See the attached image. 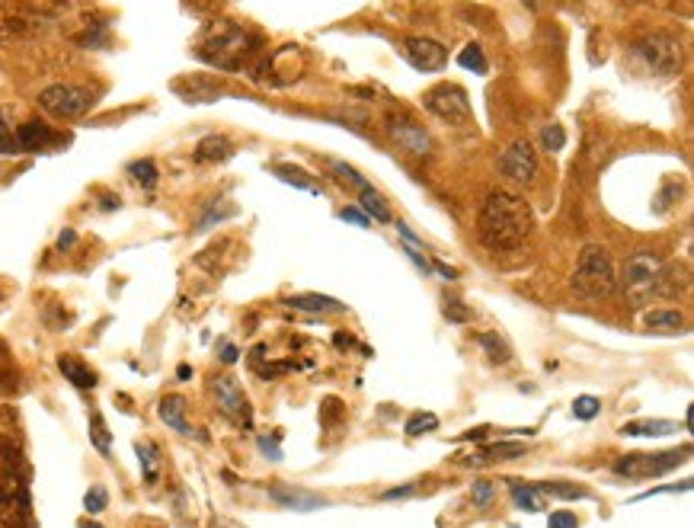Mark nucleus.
Here are the masks:
<instances>
[{
    "mask_svg": "<svg viewBox=\"0 0 694 528\" xmlns=\"http://www.w3.org/2000/svg\"><path fill=\"white\" fill-rule=\"evenodd\" d=\"M531 208L522 196L505 189H493L480 208V221H477V237L487 250L493 253H509L525 243L531 234Z\"/></svg>",
    "mask_w": 694,
    "mask_h": 528,
    "instance_id": "1",
    "label": "nucleus"
},
{
    "mask_svg": "<svg viewBox=\"0 0 694 528\" xmlns=\"http://www.w3.org/2000/svg\"><path fill=\"white\" fill-rule=\"evenodd\" d=\"M256 48H259V39L253 32H247L231 20H215L205 30L196 55L218 71H237V67H243V61L253 58Z\"/></svg>",
    "mask_w": 694,
    "mask_h": 528,
    "instance_id": "2",
    "label": "nucleus"
},
{
    "mask_svg": "<svg viewBox=\"0 0 694 528\" xmlns=\"http://www.w3.org/2000/svg\"><path fill=\"white\" fill-rule=\"evenodd\" d=\"M621 292L634 308H644L646 301L656 295H675L679 286L672 282V272L665 260L653 250H637L634 257L624 263L621 272Z\"/></svg>",
    "mask_w": 694,
    "mask_h": 528,
    "instance_id": "3",
    "label": "nucleus"
},
{
    "mask_svg": "<svg viewBox=\"0 0 694 528\" xmlns=\"http://www.w3.org/2000/svg\"><path fill=\"white\" fill-rule=\"evenodd\" d=\"M573 288H576L583 298H608L618 288L614 279V263L608 257L605 247H585L576 260V269H573Z\"/></svg>",
    "mask_w": 694,
    "mask_h": 528,
    "instance_id": "4",
    "label": "nucleus"
},
{
    "mask_svg": "<svg viewBox=\"0 0 694 528\" xmlns=\"http://www.w3.org/2000/svg\"><path fill=\"white\" fill-rule=\"evenodd\" d=\"M691 448H672V452H656V455H621L614 462V474L628 477V480H646V477H663L688 462Z\"/></svg>",
    "mask_w": 694,
    "mask_h": 528,
    "instance_id": "5",
    "label": "nucleus"
},
{
    "mask_svg": "<svg viewBox=\"0 0 694 528\" xmlns=\"http://www.w3.org/2000/svg\"><path fill=\"white\" fill-rule=\"evenodd\" d=\"M93 90L77 87V84H55L39 93V106L55 119H81L93 110Z\"/></svg>",
    "mask_w": 694,
    "mask_h": 528,
    "instance_id": "6",
    "label": "nucleus"
},
{
    "mask_svg": "<svg viewBox=\"0 0 694 528\" xmlns=\"http://www.w3.org/2000/svg\"><path fill=\"white\" fill-rule=\"evenodd\" d=\"M634 55L659 77H672L681 67V42L665 36V32H653V36L634 42Z\"/></svg>",
    "mask_w": 694,
    "mask_h": 528,
    "instance_id": "7",
    "label": "nucleus"
},
{
    "mask_svg": "<svg viewBox=\"0 0 694 528\" xmlns=\"http://www.w3.org/2000/svg\"><path fill=\"white\" fill-rule=\"evenodd\" d=\"M423 106L432 112L435 119L448 125H468L470 122V100L468 93L458 87V84H439V87H432L429 93L423 96Z\"/></svg>",
    "mask_w": 694,
    "mask_h": 528,
    "instance_id": "8",
    "label": "nucleus"
},
{
    "mask_svg": "<svg viewBox=\"0 0 694 528\" xmlns=\"http://www.w3.org/2000/svg\"><path fill=\"white\" fill-rule=\"evenodd\" d=\"M499 173L505 180H512V183L528 186L538 176V154H534V147L528 141H512L503 154H499Z\"/></svg>",
    "mask_w": 694,
    "mask_h": 528,
    "instance_id": "9",
    "label": "nucleus"
},
{
    "mask_svg": "<svg viewBox=\"0 0 694 528\" xmlns=\"http://www.w3.org/2000/svg\"><path fill=\"white\" fill-rule=\"evenodd\" d=\"M400 55L409 61V65L417 67V71H423V74L442 71V67L448 65L445 45L435 42V39H426V36H409V39H403Z\"/></svg>",
    "mask_w": 694,
    "mask_h": 528,
    "instance_id": "10",
    "label": "nucleus"
},
{
    "mask_svg": "<svg viewBox=\"0 0 694 528\" xmlns=\"http://www.w3.org/2000/svg\"><path fill=\"white\" fill-rule=\"evenodd\" d=\"M388 132H391V138L397 141V147H400V151H407V154H413V157H429L432 154L429 132H426L423 125L413 122V119L391 116L388 119Z\"/></svg>",
    "mask_w": 694,
    "mask_h": 528,
    "instance_id": "11",
    "label": "nucleus"
},
{
    "mask_svg": "<svg viewBox=\"0 0 694 528\" xmlns=\"http://www.w3.org/2000/svg\"><path fill=\"white\" fill-rule=\"evenodd\" d=\"M212 391H215V400H218L224 417H231L241 426H250V419H253L250 417V404H247V397H243L241 384H237L231 374H218L212 382Z\"/></svg>",
    "mask_w": 694,
    "mask_h": 528,
    "instance_id": "12",
    "label": "nucleus"
},
{
    "mask_svg": "<svg viewBox=\"0 0 694 528\" xmlns=\"http://www.w3.org/2000/svg\"><path fill=\"white\" fill-rule=\"evenodd\" d=\"M269 499H276L278 506L294 509V513H314V509L329 506V503L321 497V493L298 490V487H292V484H272V487H269Z\"/></svg>",
    "mask_w": 694,
    "mask_h": 528,
    "instance_id": "13",
    "label": "nucleus"
},
{
    "mask_svg": "<svg viewBox=\"0 0 694 528\" xmlns=\"http://www.w3.org/2000/svg\"><path fill=\"white\" fill-rule=\"evenodd\" d=\"M16 145H20V154L22 151L39 154V151H48V147L55 145V132H51V125L32 119V122H22L20 128H16Z\"/></svg>",
    "mask_w": 694,
    "mask_h": 528,
    "instance_id": "14",
    "label": "nucleus"
},
{
    "mask_svg": "<svg viewBox=\"0 0 694 528\" xmlns=\"http://www.w3.org/2000/svg\"><path fill=\"white\" fill-rule=\"evenodd\" d=\"M525 455V445L522 442H493V445L480 448L474 455L464 458V464H496V462H509V458H522Z\"/></svg>",
    "mask_w": 694,
    "mask_h": 528,
    "instance_id": "15",
    "label": "nucleus"
},
{
    "mask_svg": "<svg viewBox=\"0 0 694 528\" xmlns=\"http://www.w3.org/2000/svg\"><path fill=\"white\" fill-rule=\"evenodd\" d=\"M286 304L294 311H307V314H343L346 311V304H339L337 298H329V295H314V292L292 295Z\"/></svg>",
    "mask_w": 694,
    "mask_h": 528,
    "instance_id": "16",
    "label": "nucleus"
},
{
    "mask_svg": "<svg viewBox=\"0 0 694 528\" xmlns=\"http://www.w3.org/2000/svg\"><path fill=\"white\" fill-rule=\"evenodd\" d=\"M679 423L672 419H634V423L621 426V436H634V439H659V436H675Z\"/></svg>",
    "mask_w": 694,
    "mask_h": 528,
    "instance_id": "17",
    "label": "nucleus"
},
{
    "mask_svg": "<svg viewBox=\"0 0 694 528\" xmlns=\"http://www.w3.org/2000/svg\"><path fill=\"white\" fill-rule=\"evenodd\" d=\"M157 413H161V419L170 426V429H176L180 436H192V426L186 423V400L180 394L163 397L161 407H157Z\"/></svg>",
    "mask_w": 694,
    "mask_h": 528,
    "instance_id": "18",
    "label": "nucleus"
},
{
    "mask_svg": "<svg viewBox=\"0 0 694 528\" xmlns=\"http://www.w3.org/2000/svg\"><path fill=\"white\" fill-rule=\"evenodd\" d=\"M58 368H61V374H65L67 382L74 384V388H83V391L96 388V372L90 365H83L81 359H74V356H61Z\"/></svg>",
    "mask_w": 694,
    "mask_h": 528,
    "instance_id": "19",
    "label": "nucleus"
},
{
    "mask_svg": "<svg viewBox=\"0 0 694 528\" xmlns=\"http://www.w3.org/2000/svg\"><path fill=\"white\" fill-rule=\"evenodd\" d=\"M231 154H234V145H231L224 135H208V138H202L196 147V161H202V163L227 161Z\"/></svg>",
    "mask_w": 694,
    "mask_h": 528,
    "instance_id": "20",
    "label": "nucleus"
},
{
    "mask_svg": "<svg viewBox=\"0 0 694 528\" xmlns=\"http://www.w3.org/2000/svg\"><path fill=\"white\" fill-rule=\"evenodd\" d=\"M509 493L512 503L522 509V513H541L544 509V497L534 484H522V480H509Z\"/></svg>",
    "mask_w": 694,
    "mask_h": 528,
    "instance_id": "21",
    "label": "nucleus"
},
{
    "mask_svg": "<svg viewBox=\"0 0 694 528\" xmlns=\"http://www.w3.org/2000/svg\"><path fill=\"white\" fill-rule=\"evenodd\" d=\"M358 196H362V215H365L368 221H381V224L394 221V215H391V206L384 202V196H381V192H374L372 186H368V189L358 192Z\"/></svg>",
    "mask_w": 694,
    "mask_h": 528,
    "instance_id": "22",
    "label": "nucleus"
},
{
    "mask_svg": "<svg viewBox=\"0 0 694 528\" xmlns=\"http://www.w3.org/2000/svg\"><path fill=\"white\" fill-rule=\"evenodd\" d=\"M135 452H138V464H141V474H145V484H157V477H161V452H157V445L138 442Z\"/></svg>",
    "mask_w": 694,
    "mask_h": 528,
    "instance_id": "23",
    "label": "nucleus"
},
{
    "mask_svg": "<svg viewBox=\"0 0 694 528\" xmlns=\"http://www.w3.org/2000/svg\"><path fill=\"white\" fill-rule=\"evenodd\" d=\"M644 323L650 330H681V327H685V317H681V311H675V308H663V311H650V314L644 317Z\"/></svg>",
    "mask_w": 694,
    "mask_h": 528,
    "instance_id": "24",
    "label": "nucleus"
},
{
    "mask_svg": "<svg viewBox=\"0 0 694 528\" xmlns=\"http://www.w3.org/2000/svg\"><path fill=\"white\" fill-rule=\"evenodd\" d=\"M541 490V497H554V499H589V490L576 484H567V480H548V484H534Z\"/></svg>",
    "mask_w": 694,
    "mask_h": 528,
    "instance_id": "25",
    "label": "nucleus"
},
{
    "mask_svg": "<svg viewBox=\"0 0 694 528\" xmlns=\"http://www.w3.org/2000/svg\"><path fill=\"white\" fill-rule=\"evenodd\" d=\"M90 442H93V448L100 452V455H110V452H112L110 426H106V419H102L100 413H93V417H90Z\"/></svg>",
    "mask_w": 694,
    "mask_h": 528,
    "instance_id": "26",
    "label": "nucleus"
},
{
    "mask_svg": "<svg viewBox=\"0 0 694 528\" xmlns=\"http://www.w3.org/2000/svg\"><path fill=\"white\" fill-rule=\"evenodd\" d=\"M458 65L464 67V71H474V74H487V71H490V65H487V55H483V48H480V45H474V42L461 48Z\"/></svg>",
    "mask_w": 694,
    "mask_h": 528,
    "instance_id": "27",
    "label": "nucleus"
},
{
    "mask_svg": "<svg viewBox=\"0 0 694 528\" xmlns=\"http://www.w3.org/2000/svg\"><path fill=\"white\" fill-rule=\"evenodd\" d=\"M176 93H183L189 103H215V100L221 96V90L208 81H192L189 90H176Z\"/></svg>",
    "mask_w": 694,
    "mask_h": 528,
    "instance_id": "28",
    "label": "nucleus"
},
{
    "mask_svg": "<svg viewBox=\"0 0 694 528\" xmlns=\"http://www.w3.org/2000/svg\"><path fill=\"white\" fill-rule=\"evenodd\" d=\"M439 429V417L435 413H417V417L407 419V436H426V433H435Z\"/></svg>",
    "mask_w": 694,
    "mask_h": 528,
    "instance_id": "29",
    "label": "nucleus"
},
{
    "mask_svg": "<svg viewBox=\"0 0 694 528\" xmlns=\"http://www.w3.org/2000/svg\"><path fill=\"white\" fill-rule=\"evenodd\" d=\"M276 176L282 180V183H292V186H298V189H307V192H321V186L317 183H311L307 180V173L304 170H294V167H276Z\"/></svg>",
    "mask_w": 694,
    "mask_h": 528,
    "instance_id": "30",
    "label": "nucleus"
},
{
    "mask_svg": "<svg viewBox=\"0 0 694 528\" xmlns=\"http://www.w3.org/2000/svg\"><path fill=\"white\" fill-rule=\"evenodd\" d=\"M477 343H480L483 349L490 352V359H493V362H509V359H512V356H509V346H505L503 339L496 337V333H480V337H477Z\"/></svg>",
    "mask_w": 694,
    "mask_h": 528,
    "instance_id": "31",
    "label": "nucleus"
},
{
    "mask_svg": "<svg viewBox=\"0 0 694 528\" xmlns=\"http://www.w3.org/2000/svg\"><path fill=\"white\" fill-rule=\"evenodd\" d=\"M599 410H602V400L599 397H593V394H583V397L573 400V417L576 419H595L599 417Z\"/></svg>",
    "mask_w": 694,
    "mask_h": 528,
    "instance_id": "32",
    "label": "nucleus"
},
{
    "mask_svg": "<svg viewBox=\"0 0 694 528\" xmlns=\"http://www.w3.org/2000/svg\"><path fill=\"white\" fill-rule=\"evenodd\" d=\"M128 173H132L135 183H141L145 189L157 186V167H154V161H135L132 167H128Z\"/></svg>",
    "mask_w": 694,
    "mask_h": 528,
    "instance_id": "33",
    "label": "nucleus"
},
{
    "mask_svg": "<svg viewBox=\"0 0 694 528\" xmlns=\"http://www.w3.org/2000/svg\"><path fill=\"white\" fill-rule=\"evenodd\" d=\"M106 506H110V493H106V487H90L87 497H83V509H87L90 515H100Z\"/></svg>",
    "mask_w": 694,
    "mask_h": 528,
    "instance_id": "34",
    "label": "nucleus"
},
{
    "mask_svg": "<svg viewBox=\"0 0 694 528\" xmlns=\"http://www.w3.org/2000/svg\"><path fill=\"white\" fill-rule=\"evenodd\" d=\"M541 145L544 151H563L567 147V132H563V125H544V132H541Z\"/></svg>",
    "mask_w": 694,
    "mask_h": 528,
    "instance_id": "35",
    "label": "nucleus"
},
{
    "mask_svg": "<svg viewBox=\"0 0 694 528\" xmlns=\"http://www.w3.org/2000/svg\"><path fill=\"white\" fill-rule=\"evenodd\" d=\"M0 154H20V145H16V132L7 125V116H4V110H0Z\"/></svg>",
    "mask_w": 694,
    "mask_h": 528,
    "instance_id": "36",
    "label": "nucleus"
},
{
    "mask_svg": "<svg viewBox=\"0 0 694 528\" xmlns=\"http://www.w3.org/2000/svg\"><path fill=\"white\" fill-rule=\"evenodd\" d=\"M333 170H337V173L343 176L346 183H352V186H356L358 192H365V189H368V180H362V176H358V170H352L349 163H343V161H333Z\"/></svg>",
    "mask_w": 694,
    "mask_h": 528,
    "instance_id": "37",
    "label": "nucleus"
},
{
    "mask_svg": "<svg viewBox=\"0 0 694 528\" xmlns=\"http://www.w3.org/2000/svg\"><path fill=\"white\" fill-rule=\"evenodd\" d=\"M231 215H234V208H218V206L212 202V208H208V212L202 215V221H198V228H196V231H208L212 224H218V221L231 218Z\"/></svg>",
    "mask_w": 694,
    "mask_h": 528,
    "instance_id": "38",
    "label": "nucleus"
},
{
    "mask_svg": "<svg viewBox=\"0 0 694 528\" xmlns=\"http://www.w3.org/2000/svg\"><path fill=\"white\" fill-rule=\"evenodd\" d=\"M548 528H579V519L570 509H557V513H550Z\"/></svg>",
    "mask_w": 694,
    "mask_h": 528,
    "instance_id": "39",
    "label": "nucleus"
},
{
    "mask_svg": "<svg viewBox=\"0 0 694 528\" xmlns=\"http://www.w3.org/2000/svg\"><path fill=\"white\" fill-rule=\"evenodd\" d=\"M493 499V480H474V506H490Z\"/></svg>",
    "mask_w": 694,
    "mask_h": 528,
    "instance_id": "40",
    "label": "nucleus"
},
{
    "mask_svg": "<svg viewBox=\"0 0 694 528\" xmlns=\"http://www.w3.org/2000/svg\"><path fill=\"white\" fill-rule=\"evenodd\" d=\"M278 439H282V433H276L272 439L259 436V452H263V455H269L272 462H278V458H282V452H278Z\"/></svg>",
    "mask_w": 694,
    "mask_h": 528,
    "instance_id": "41",
    "label": "nucleus"
},
{
    "mask_svg": "<svg viewBox=\"0 0 694 528\" xmlns=\"http://www.w3.org/2000/svg\"><path fill=\"white\" fill-rule=\"evenodd\" d=\"M445 317L454 323H464V321H470V311L461 308V301H445Z\"/></svg>",
    "mask_w": 694,
    "mask_h": 528,
    "instance_id": "42",
    "label": "nucleus"
},
{
    "mask_svg": "<svg viewBox=\"0 0 694 528\" xmlns=\"http://www.w3.org/2000/svg\"><path fill=\"white\" fill-rule=\"evenodd\" d=\"M339 218H343V221H352L356 228H368V224H372V221H368L365 215L358 212V208H352V206H346L343 212H339Z\"/></svg>",
    "mask_w": 694,
    "mask_h": 528,
    "instance_id": "43",
    "label": "nucleus"
},
{
    "mask_svg": "<svg viewBox=\"0 0 694 528\" xmlns=\"http://www.w3.org/2000/svg\"><path fill=\"white\" fill-rule=\"evenodd\" d=\"M675 196H681V186H679V183H669V186H665L663 196H659V212H665V208L672 206V198H675Z\"/></svg>",
    "mask_w": 694,
    "mask_h": 528,
    "instance_id": "44",
    "label": "nucleus"
},
{
    "mask_svg": "<svg viewBox=\"0 0 694 528\" xmlns=\"http://www.w3.org/2000/svg\"><path fill=\"white\" fill-rule=\"evenodd\" d=\"M429 269H435V272H439V276H442V279H448V282H454V279H458V272H454L452 266L439 263V260H435V263H432Z\"/></svg>",
    "mask_w": 694,
    "mask_h": 528,
    "instance_id": "45",
    "label": "nucleus"
},
{
    "mask_svg": "<svg viewBox=\"0 0 694 528\" xmlns=\"http://www.w3.org/2000/svg\"><path fill=\"white\" fill-rule=\"evenodd\" d=\"M221 362H224V365H234V362H237V346H231V343L221 346Z\"/></svg>",
    "mask_w": 694,
    "mask_h": 528,
    "instance_id": "46",
    "label": "nucleus"
},
{
    "mask_svg": "<svg viewBox=\"0 0 694 528\" xmlns=\"http://www.w3.org/2000/svg\"><path fill=\"white\" fill-rule=\"evenodd\" d=\"M403 253H407V257L413 260V263H417V266H419V269H423V272H429V263H426V257H423V253H417V250H413V247H403Z\"/></svg>",
    "mask_w": 694,
    "mask_h": 528,
    "instance_id": "47",
    "label": "nucleus"
},
{
    "mask_svg": "<svg viewBox=\"0 0 694 528\" xmlns=\"http://www.w3.org/2000/svg\"><path fill=\"white\" fill-rule=\"evenodd\" d=\"M409 493H413V487H394V490L384 493V499H403V497H409Z\"/></svg>",
    "mask_w": 694,
    "mask_h": 528,
    "instance_id": "48",
    "label": "nucleus"
},
{
    "mask_svg": "<svg viewBox=\"0 0 694 528\" xmlns=\"http://www.w3.org/2000/svg\"><path fill=\"white\" fill-rule=\"evenodd\" d=\"M397 231H400V234H403V241H409V243H419V237L413 234V231H409L407 224H403V221H397Z\"/></svg>",
    "mask_w": 694,
    "mask_h": 528,
    "instance_id": "49",
    "label": "nucleus"
},
{
    "mask_svg": "<svg viewBox=\"0 0 694 528\" xmlns=\"http://www.w3.org/2000/svg\"><path fill=\"white\" fill-rule=\"evenodd\" d=\"M71 243H74V231H65V234L58 237V247H61V250H67V247H71Z\"/></svg>",
    "mask_w": 694,
    "mask_h": 528,
    "instance_id": "50",
    "label": "nucleus"
},
{
    "mask_svg": "<svg viewBox=\"0 0 694 528\" xmlns=\"http://www.w3.org/2000/svg\"><path fill=\"white\" fill-rule=\"evenodd\" d=\"M337 346H352V339L343 337V333H337Z\"/></svg>",
    "mask_w": 694,
    "mask_h": 528,
    "instance_id": "51",
    "label": "nucleus"
},
{
    "mask_svg": "<svg viewBox=\"0 0 694 528\" xmlns=\"http://www.w3.org/2000/svg\"><path fill=\"white\" fill-rule=\"evenodd\" d=\"M81 528H100L96 522H81Z\"/></svg>",
    "mask_w": 694,
    "mask_h": 528,
    "instance_id": "52",
    "label": "nucleus"
}]
</instances>
